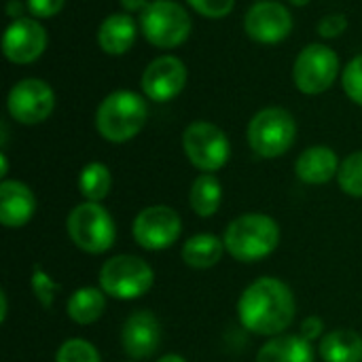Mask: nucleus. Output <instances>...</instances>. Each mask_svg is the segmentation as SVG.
<instances>
[{
    "mask_svg": "<svg viewBox=\"0 0 362 362\" xmlns=\"http://www.w3.org/2000/svg\"><path fill=\"white\" fill-rule=\"evenodd\" d=\"M182 231L178 212L170 206H148L134 218V240L144 250L170 248Z\"/></svg>",
    "mask_w": 362,
    "mask_h": 362,
    "instance_id": "9d476101",
    "label": "nucleus"
},
{
    "mask_svg": "<svg viewBox=\"0 0 362 362\" xmlns=\"http://www.w3.org/2000/svg\"><path fill=\"white\" fill-rule=\"evenodd\" d=\"M182 148L187 159L204 174L221 170L231 155V146L225 132L208 121H195L185 129Z\"/></svg>",
    "mask_w": 362,
    "mask_h": 362,
    "instance_id": "6e6552de",
    "label": "nucleus"
},
{
    "mask_svg": "<svg viewBox=\"0 0 362 362\" xmlns=\"http://www.w3.org/2000/svg\"><path fill=\"white\" fill-rule=\"evenodd\" d=\"M121 4H123V8L125 11H129V13H142L146 6H148V0H119Z\"/></svg>",
    "mask_w": 362,
    "mask_h": 362,
    "instance_id": "473e14b6",
    "label": "nucleus"
},
{
    "mask_svg": "<svg viewBox=\"0 0 362 362\" xmlns=\"http://www.w3.org/2000/svg\"><path fill=\"white\" fill-rule=\"evenodd\" d=\"M223 242L233 259L242 263H255L269 257L278 248L280 227L267 214H242L229 223Z\"/></svg>",
    "mask_w": 362,
    "mask_h": 362,
    "instance_id": "f03ea898",
    "label": "nucleus"
},
{
    "mask_svg": "<svg viewBox=\"0 0 362 362\" xmlns=\"http://www.w3.org/2000/svg\"><path fill=\"white\" fill-rule=\"evenodd\" d=\"M297 136L295 119L284 108H263L248 123V144L250 148L265 159L284 155Z\"/></svg>",
    "mask_w": 362,
    "mask_h": 362,
    "instance_id": "423d86ee",
    "label": "nucleus"
},
{
    "mask_svg": "<svg viewBox=\"0 0 362 362\" xmlns=\"http://www.w3.org/2000/svg\"><path fill=\"white\" fill-rule=\"evenodd\" d=\"M341 83H344V89H346L348 98L362 106V55L354 57L346 66Z\"/></svg>",
    "mask_w": 362,
    "mask_h": 362,
    "instance_id": "cd10ccee",
    "label": "nucleus"
},
{
    "mask_svg": "<svg viewBox=\"0 0 362 362\" xmlns=\"http://www.w3.org/2000/svg\"><path fill=\"white\" fill-rule=\"evenodd\" d=\"M6 106L17 123L36 125L53 112L55 93L40 78H23L11 89Z\"/></svg>",
    "mask_w": 362,
    "mask_h": 362,
    "instance_id": "9b49d317",
    "label": "nucleus"
},
{
    "mask_svg": "<svg viewBox=\"0 0 362 362\" xmlns=\"http://www.w3.org/2000/svg\"><path fill=\"white\" fill-rule=\"evenodd\" d=\"M157 362H187L182 356H178V354H165V356H161Z\"/></svg>",
    "mask_w": 362,
    "mask_h": 362,
    "instance_id": "f704fd0d",
    "label": "nucleus"
},
{
    "mask_svg": "<svg viewBox=\"0 0 362 362\" xmlns=\"http://www.w3.org/2000/svg\"><path fill=\"white\" fill-rule=\"evenodd\" d=\"M199 15L210 17V19H221L227 17L233 11L235 0H187Z\"/></svg>",
    "mask_w": 362,
    "mask_h": 362,
    "instance_id": "c85d7f7f",
    "label": "nucleus"
},
{
    "mask_svg": "<svg viewBox=\"0 0 362 362\" xmlns=\"http://www.w3.org/2000/svg\"><path fill=\"white\" fill-rule=\"evenodd\" d=\"M136 42V21L132 15L112 13L98 30V45L108 55H123Z\"/></svg>",
    "mask_w": 362,
    "mask_h": 362,
    "instance_id": "a211bd4d",
    "label": "nucleus"
},
{
    "mask_svg": "<svg viewBox=\"0 0 362 362\" xmlns=\"http://www.w3.org/2000/svg\"><path fill=\"white\" fill-rule=\"evenodd\" d=\"M0 163H2V168H0V174H2V176H6V170H8V168H6V157H4V153L0 155Z\"/></svg>",
    "mask_w": 362,
    "mask_h": 362,
    "instance_id": "e433bc0d",
    "label": "nucleus"
},
{
    "mask_svg": "<svg viewBox=\"0 0 362 362\" xmlns=\"http://www.w3.org/2000/svg\"><path fill=\"white\" fill-rule=\"evenodd\" d=\"M293 291L278 278H259L242 293L238 316L244 329L255 335H282L295 318Z\"/></svg>",
    "mask_w": 362,
    "mask_h": 362,
    "instance_id": "f257e3e1",
    "label": "nucleus"
},
{
    "mask_svg": "<svg viewBox=\"0 0 362 362\" xmlns=\"http://www.w3.org/2000/svg\"><path fill=\"white\" fill-rule=\"evenodd\" d=\"M110 185H112L110 172L100 161L85 165L78 176V191L87 202H95V204L102 202L110 193Z\"/></svg>",
    "mask_w": 362,
    "mask_h": 362,
    "instance_id": "b1692460",
    "label": "nucleus"
},
{
    "mask_svg": "<svg viewBox=\"0 0 362 362\" xmlns=\"http://www.w3.org/2000/svg\"><path fill=\"white\" fill-rule=\"evenodd\" d=\"M121 344L129 358L134 361L151 358L161 346V325L157 316L146 310L134 312L123 325Z\"/></svg>",
    "mask_w": 362,
    "mask_h": 362,
    "instance_id": "2eb2a0df",
    "label": "nucleus"
},
{
    "mask_svg": "<svg viewBox=\"0 0 362 362\" xmlns=\"http://www.w3.org/2000/svg\"><path fill=\"white\" fill-rule=\"evenodd\" d=\"M223 250H225V242H221L216 235L199 233V235H193V238H189L185 242L180 255H182V261L189 267L208 269V267H214L221 261Z\"/></svg>",
    "mask_w": 362,
    "mask_h": 362,
    "instance_id": "412c9836",
    "label": "nucleus"
},
{
    "mask_svg": "<svg viewBox=\"0 0 362 362\" xmlns=\"http://www.w3.org/2000/svg\"><path fill=\"white\" fill-rule=\"evenodd\" d=\"M339 74V57L337 53L320 42L308 45L293 68V76H295V85L299 87V91L308 93V95H316L327 91L335 78Z\"/></svg>",
    "mask_w": 362,
    "mask_h": 362,
    "instance_id": "1a4fd4ad",
    "label": "nucleus"
},
{
    "mask_svg": "<svg viewBox=\"0 0 362 362\" xmlns=\"http://www.w3.org/2000/svg\"><path fill=\"white\" fill-rule=\"evenodd\" d=\"M221 199H223V187H221L218 178L212 174L197 176V180L191 187V195H189L193 212L202 218L214 216L221 206Z\"/></svg>",
    "mask_w": 362,
    "mask_h": 362,
    "instance_id": "5701e85b",
    "label": "nucleus"
},
{
    "mask_svg": "<svg viewBox=\"0 0 362 362\" xmlns=\"http://www.w3.org/2000/svg\"><path fill=\"white\" fill-rule=\"evenodd\" d=\"M257 362H314V352L305 337L282 333L261 346Z\"/></svg>",
    "mask_w": 362,
    "mask_h": 362,
    "instance_id": "6ab92c4d",
    "label": "nucleus"
},
{
    "mask_svg": "<svg viewBox=\"0 0 362 362\" xmlns=\"http://www.w3.org/2000/svg\"><path fill=\"white\" fill-rule=\"evenodd\" d=\"M104 291L93 288V286H85L78 288L70 295L68 303H66V312L68 316L76 322V325H91L95 320L102 318L104 310H106V299H104Z\"/></svg>",
    "mask_w": 362,
    "mask_h": 362,
    "instance_id": "4be33fe9",
    "label": "nucleus"
},
{
    "mask_svg": "<svg viewBox=\"0 0 362 362\" xmlns=\"http://www.w3.org/2000/svg\"><path fill=\"white\" fill-rule=\"evenodd\" d=\"M257 2H263V0H257Z\"/></svg>",
    "mask_w": 362,
    "mask_h": 362,
    "instance_id": "58836bf2",
    "label": "nucleus"
},
{
    "mask_svg": "<svg viewBox=\"0 0 362 362\" xmlns=\"http://www.w3.org/2000/svg\"><path fill=\"white\" fill-rule=\"evenodd\" d=\"M36 210L32 189L19 180H2L0 185V223L8 229L23 227Z\"/></svg>",
    "mask_w": 362,
    "mask_h": 362,
    "instance_id": "dca6fc26",
    "label": "nucleus"
},
{
    "mask_svg": "<svg viewBox=\"0 0 362 362\" xmlns=\"http://www.w3.org/2000/svg\"><path fill=\"white\" fill-rule=\"evenodd\" d=\"M55 362H102L98 350L85 339H68L59 346Z\"/></svg>",
    "mask_w": 362,
    "mask_h": 362,
    "instance_id": "a878e982",
    "label": "nucleus"
},
{
    "mask_svg": "<svg viewBox=\"0 0 362 362\" xmlns=\"http://www.w3.org/2000/svg\"><path fill=\"white\" fill-rule=\"evenodd\" d=\"M322 331H325V322H322L318 316H310V318H305L303 325H301V337H305L308 341L318 339V337L322 335Z\"/></svg>",
    "mask_w": 362,
    "mask_h": 362,
    "instance_id": "2f4dec72",
    "label": "nucleus"
},
{
    "mask_svg": "<svg viewBox=\"0 0 362 362\" xmlns=\"http://www.w3.org/2000/svg\"><path fill=\"white\" fill-rule=\"evenodd\" d=\"M325 362H362V337L350 329H335L320 341Z\"/></svg>",
    "mask_w": 362,
    "mask_h": 362,
    "instance_id": "aec40b11",
    "label": "nucleus"
},
{
    "mask_svg": "<svg viewBox=\"0 0 362 362\" xmlns=\"http://www.w3.org/2000/svg\"><path fill=\"white\" fill-rule=\"evenodd\" d=\"M293 4H297V6H303V4H308L310 0H291Z\"/></svg>",
    "mask_w": 362,
    "mask_h": 362,
    "instance_id": "4c0bfd02",
    "label": "nucleus"
},
{
    "mask_svg": "<svg viewBox=\"0 0 362 362\" xmlns=\"http://www.w3.org/2000/svg\"><path fill=\"white\" fill-rule=\"evenodd\" d=\"M153 267L134 255H117L108 259L100 269V286L108 297L129 301L146 295L153 288Z\"/></svg>",
    "mask_w": 362,
    "mask_h": 362,
    "instance_id": "39448f33",
    "label": "nucleus"
},
{
    "mask_svg": "<svg viewBox=\"0 0 362 362\" xmlns=\"http://www.w3.org/2000/svg\"><path fill=\"white\" fill-rule=\"evenodd\" d=\"M140 28L151 45L172 49L189 38L191 17L174 0H153L140 13Z\"/></svg>",
    "mask_w": 362,
    "mask_h": 362,
    "instance_id": "0eeeda50",
    "label": "nucleus"
},
{
    "mask_svg": "<svg viewBox=\"0 0 362 362\" xmlns=\"http://www.w3.org/2000/svg\"><path fill=\"white\" fill-rule=\"evenodd\" d=\"M346 28H348V19L339 13H333V15H327L318 23V34L325 38H335V36H341Z\"/></svg>",
    "mask_w": 362,
    "mask_h": 362,
    "instance_id": "7c9ffc66",
    "label": "nucleus"
},
{
    "mask_svg": "<svg viewBox=\"0 0 362 362\" xmlns=\"http://www.w3.org/2000/svg\"><path fill=\"white\" fill-rule=\"evenodd\" d=\"M244 28L252 40L274 45V42L284 40L291 34L293 17L284 4L276 0H263L250 6V11L246 13Z\"/></svg>",
    "mask_w": 362,
    "mask_h": 362,
    "instance_id": "f8f14e48",
    "label": "nucleus"
},
{
    "mask_svg": "<svg viewBox=\"0 0 362 362\" xmlns=\"http://www.w3.org/2000/svg\"><path fill=\"white\" fill-rule=\"evenodd\" d=\"M21 11H23V4H21L19 0H11V2L6 4V15L13 17V19H19Z\"/></svg>",
    "mask_w": 362,
    "mask_h": 362,
    "instance_id": "72a5a7b5",
    "label": "nucleus"
},
{
    "mask_svg": "<svg viewBox=\"0 0 362 362\" xmlns=\"http://www.w3.org/2000/svg\"><path fill=\"white\" fill-rule=\"evenodd\" d=\"M187 85V66L174 55L153 59L142 74V89L153 102L174 100Z\"/></svg>",
    "mask_w": 362,
    "mask_h": 362,
    "instance_id": "ddd939ff",
    "label": "nucleus"
},
{
    "mask_svg": "<svg viewBox=\"0 0 362 362\" xmlns=\"http://www.w3.org/2000/svg\"><path fill=\"white\" fill-rule=\"evenodd\" d=\"M337 180L344 193L352 197H362V151L352 153L344 159V163L339 165Z\"/></svg>",
    "mask_w": 362,
    "mask_h": 362,
    "instance_id": "393cba45",
    "label": "nucleus"
},
{
    "mask_svg": "<svg viewBox=\"0 0 362 362\" xmlns=\"http://www.w3.org/2000/svg\"><path fill=\"white\" fill-rule=\"evenodd\" d=\"M30 286H32V293H34V297L38 299V303L45 308V310H49L51 305H53V301H55V295L59 293V284L42 269V267H34V272H32V278H30Z\"/></svg>",
    "mask_w": 362,
    "mask_h": 362,
    "instance_id": "bb28decb",
    "label": "nucleus"
},
{
    "mask_svg": "<svg viewBox=\"0 0 362 362\" xmlns=\"http://www.w3.org/2000/svg\"><path fill=\"white\" fill-rule=\"evenodd\" d=\"M47 47L45 28L32 17L13 19L2 38V51L13 64H32L42 55Z\"/></svg>",
    "mask_w": 362,
    "mask_h": 362,
    "instance_id": "4468645a",
    "label": "nucleus"
},
{
    "mask_svg": "<svg viewBox=\"0 0 362 362\" xmlns=\"http://www.w3.org/2000/svg\"><path fill=\"white\" fill-rule=\"evenodd\" d=\"M64 4H66V0H28L25 2L28 11L38 19H49V17L57 15L64 8Z\"/></svg>",
    "mask_w": 362,
    "mask_h": 362,
    "instance_id": "c756f323",
    "label": "nucleus"
},
{
    "mask_svg": "<svg viewBox=\"0 0 362 362\" xmlns=\"http://www.w3.org/2000/svg\"><path fill=\"white\" fill-rule=\"evenodd\" d=\"M72 244L89 255H102L112 248L117 240V227L106 208L95 202L78 204L66 221Z\"/></svg>",
    "mask_w": 362,
    "mask_h": 362,
    "instance_id": "20e7f679",
    "label": "nucleus"
},
{
    "mask_svg": "<svg viewBox=\"0 0 362 362\" xmlns=\"http://www.w3.org/2000/svg\"><path fill=\"white\" fill-rule=\"evenodd\" d=\"M295 172L301 182L327 185L339 174V159L329 146H312L303 151L295 163Z\"/></svg>",
    "mask_w": 362,
    "mask_h": 362,
    "instance_id": "f3484780",
    "label": "nucleus"
},
{
    "mask_svg": "<svg viewBox=\"0 0 362 362\" xmlns=\"http://www.w3.org/2000/svg\"><path fill=\"white\" fill-rule=\"evenodd\" d=\"M0 303H2L0 320H4V318H6V310H8V303H6V293H0Z\"/></svg>",
    "mask_w": 362,
    "mask_h": 362,
    "instance_id": "c9c22d12",
    "label": "nucleus"
},
{
    "mask_svg": "<svg viewBox=\"0 0 362 362\" xmlns=\"http://www.w3.org/2000/svg\"><path fill=\"white\" fill-rule=\"evenodd\" d=\"M146 102L138 93L127 89L112 91L98 106L95 129L108 142H127L140 134L146 123Z\"/></svg>",
    "mask_w": 362,
    "mask_h": 362,
    "instance_id": "7ed1b4c3",
    "label": "nucleus"
}]
</instances>
